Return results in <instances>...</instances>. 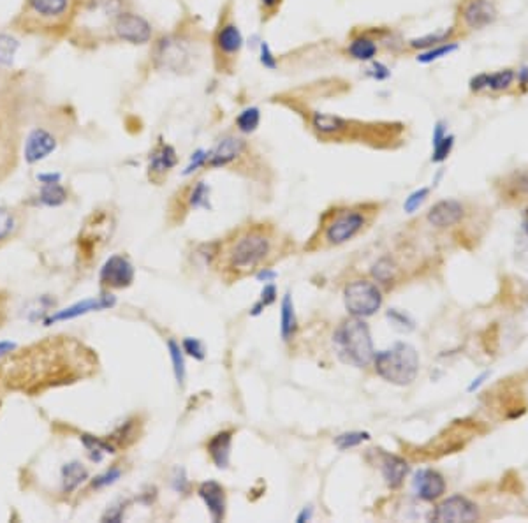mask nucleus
Wrapping results in <instances>:
<instances>
[{
    "mask_svg": "<svg viewBox=\"0 0 528 523\" xmlns=\"http://www.w3.org/2000/svg\"><path fill=\"white\" fill-rule=\"evenodd\" d=\"M271 236L264 228L246 229L229 245L226 268L238 277L254 272L271 254Z\"/></svg>",
    "mask_w": 528,
    "mask_h": 523,
    "instance_id": "obj_4",
    "label": "nucleus"
},
{
    "mask_svg": "<svg viewBox=\"0 0 528 523\" xmlns=\"http://www.w3.org/2000/svg\"><path fill=\"white\" fill-rule=\"evenodd\" d=\"M41 203L46 206H60L67 201V191L59 184H43L39 192Z\"/></svg>",
    "mask_w": 528,
    "mask_h": 523,
    "instance_id": "obj_27",
    "label": "nucleus"
},
{
    "mask_svg": "<svg viewBox=\"0 0 528 523\" xmlns=\"http://www.w3.org/2000/svg\"><path fill=\"white\" fill-rule=\"evenodd\" d=\"M134 280V268L123 256H112L101 270V282L106 288H129Z\"/></svg>",
    "mask_w": 528,
    "mask_h": 523,
    "instance_id": "obj_14",
    "label": "nucleus"
},
{
    "mask_svg": "<svg viewBox=\"0 0 528 523\" xmlns=\"http://www.w3.org/2000/svg\"><path fill=\"white\" fill-rule=\"evenodd\" d=\"M391 273H393V268H391V264L388 263V261H381V263L375 264L374 268V275L377 277L381 282H388V280L391 279Z\"/></svg>",
    "mask_w": 528,
    "mask_h": 523,
    "instance_id": "obj_41",
    "label": "nucleus"
},
{
    "mask_svg": "<svg viewBox=\"0 0 528 523\" xmlns=\"http://www.w3.org/2000/svg\"><path fill=\"white\" fill-rule=\"evenodd\" d=\"M460 36L456 27L445 28L442 32H435V34H428V36L417 37V39H410L407 43V48L412 50V52H426V50H432L435 46H441V44L445 43H454V39Z\"/></svg>",
    "mask_w": 528,
    "mask_h": 523,
    "instance_id": "obj_21",
    "label": "nucleus"
},
{
    "mask_svg": "<svg viewBox=\"0 0 528 523\" xmlns=\"http://www.w3.org/2000/svg\"><path fill=\"white\" fill-rule=\"evenodd\" d=\"M261 124V111L257 108H246L236 116L235 125L240 134H251Z\"/></svg>",
    "mask_w": 528,
    "mask_h": 523,
    "instance_id": "obj_28",
    "label": "nucleus"
},
{
    "mask_svg": "<svg viewBox=\"0 0 528 523\" xmlns=\"http://www.w3.org/2000/svg\"><path fill=\"white\" fill-rule=\"evenodd\" d=\"M456 48H458L456 43L441 44V46H435V48L426 50V52L419 53V55H417V61L423 62V64H428V62L437 61V58H441V56L449 55V53L454 52V50H456Z\"/></svg>",
    "mask_w": 528,
    "mask_h": 523,
    "instance_id": "obj_34",
    "label": "nucleus"
},
{
    "mask_svg": "<svg viewBox=\"0 0 528 523\" xmlns=\"http://www.w3.org/2000/svg\"><path fill=\"white\" fill-rule=\"evenodd\" d=\"M210 39L199 25V21H183L173 32L166 34L154 44V65L159 71L173 72V74H189L198 67L201 61V50L204 41Z\"/></svg>",
    "mask_w": 528,
    "mask_h": 523,
    "instance_id": "obj_2",
    "label": "nucleus"
},
{
    "mask_svg": "<svg viewBox=\"0 0 528 523\" xmlns=\"http://www.w3.org/2000/svg\"><path fill=\"white\" fill-rule=\"evenodd\" d=\"M479 518L477 513V506L470 502L469 499H465L461 495L449 497L447 500L435 507V511L432 513L433 522H451V523H467L476 522Z\"/></svg>",
    "mask_w": 528,
    "mask_h": 523,
    "instance_id": "obj_12",
    "label": "nucleus"
},
{
    "mask_svg": "<svg viewBox=\"0 0 528 523\" xmlns=\"http://www.w3.org/2000/svg\"><path fill=\"white\" fill-rule=\"evenodd\" d=\"M27 4L41 18L59 20L69 12L71 0H27Z\"/></svg>",
    "mask_w": 528,
    "mask_h": 523,
    "instance_id": "obj_23",
    "label": "nucleus"
},
{
    "mask_svg": "<svg viewBox=\"0 0 528 523\" xmlns=\"http://www.w3.org/2000/svg\"><path fill=\"white\" fill-rule=\"evenodd\" d=\"M498 17L493 0H460L458 6L456 25L458 32L461 30H481L488 27Z\"/></svg>",
    "mask_w": 528,
    "mask_h": 523,
    "instance_id": "obj_10",
    "label": "nucleus"
},
{
    "mask_svg": "<svg viewBox=\"0 0 528 523\" xmlns=\"http://www.w3.org/2000/svg\"><path fill=\"white\" fill-rule=\"evenodd\" d=\"M377 376L397 386H407L419 374V356L409 343L398 342L388 351H381L374 358Z\"/></svg>",
    "mask_w": 528,
    "mask_h": 523,
    "instance_id": "obj_6",
    "label": "nucleus"
},
{
    "mask_svg": "<svg viewBox=\"0 0 528 523\" xmlns=\"http://www.w3.org/2000/svg\"><path fill=\"white\" fill-rule=\"evenodd\" d=\"M199 497L207 504L208 511L215 522H220L226 516V493L224 488L215 481H207L199 487Z\"/></svg>",
    "mask_w": 528,
    "mask_h": 523,
    "instance_id": "obj_19",
    "label": "nucleus"
},
{
    "mask_svg": "<svg viewBox=\"0 0 528 523\" xmlns=\"http://www.w3.org/2000/svg\"><path fill=\"white\" fill-rule=\"evenodd\" d=\"M211 67L217 76H235L243 53V34L236 18L235 0H224L208 39Z\"/></svg>",
    "mask_w": 528,
    "mask_h": 523,
    "instance_id": "obj_3",
    "label": "nucleus"
},
{
    "mask_svg": "<svg viewBox=\"0 0 528 523\" xmlns=\"http://www.w3.org/2000/svg\"><path fill=\"white\" fill-rule=\"evenodd\" d=\"M470 90L474 94H479L483 90H488V72H481L477 76L470 80Z\"/></svg>",
    "mask_w": 528,
    "mask_h": 523,
    "instance_id": "obj_42",
    "label": "nucleus"
},
{
    "mask_svg": "<svg viewBox=\"0 0 528 523\" xmlns=\"http://www.w3.org/2000/svg\"><path fill=\"white\" fill-rule=\"evenodd\" d=\"M335 349L341 361L358 368L368 367L375 358L372 335L361 317L344 321L335 332Z\"/></svg>",
    "mask_w": 528,
    "mask_h": 523,
    "instance_id": "obj_5",
    "label": "nucleus"
},
{
    "mask_svg": "<svg viewBox=\"0 0 528 523\" xmlns=\"http://www.w3.org/2000/svg\"><path fill=\"white\" fill-rule=\"evenodd\" d=\"M18 50V41L9 36H0V65L9 67L14 61Z\"/></svg>",
    "mask_w": 528,
    "mask_h": 523,
    "instance_id": "obj_33",
    "label": "nucleus"
},
{
    "mask_svg": "<svg viewBox=\"0 0 528 523\" xmlns=\"http://www.w3.org/2000/svg\"><path fill=\"white\" fill-rule=\"evenodd\" d=\"M6 301H8V298H6L4 292L0 291V326H2V323L6 321V316H8V310H6Z\"/></svg>",
    "mask_w": 528,
    "mask_h": 523,
    "instance_id": "obj_45",
    "label": "nucleus"
},
{
    "mask_svg": "<svg viewBox=\"0 0 528 523\" xmlns=\"http://www.w3.org/2000/svg\"><path fill=\"white\" fill-rule=\"evenodd\" d=\"M296 314H294V305L291 300V295L284 296L282 312H280V333L284 340H291L296 333Z\"/></svg>",
    "mask_w": 528,
    "mask_h": 523,
    "instance_id": "obj_25",
    "label": "nucleus"
},
{
    "mask_svg": "<svg viewBox=\"0 0 528 523\" xmlns=\"http://www.w3.org/2000/svg\"><path fill=\"white\" fill-rule=\"evenodd\" d=\"M115 305V298L112 295L106 296H99V298H92V300H83L80 303L72 305V307L64 308V310H59L55 316L48 317L46 319V324L52 323H59V321H67V319H74V317H80L88 314V312L94 310H104V308H109Z\"/></svg>",
    "mask_w": 528,
    "mask_h": 523,
    "instance_id": "obj_17",
    "label": "nucleus"
},
{
    "mask_svg": "<svg viewBox=\"0 0 528 523\" xmlns=\"http://www.w3.org/2000/svg\"><path fill=\"white\" fill-rule=\"evenodd\" d=\"M231 440H233V431L226 430L219 431L208 442V453H210L211 460H213V463L219 469H226L229 465Z\"/></svg>",
    "mask_w": 528,
    "mask_h": 523,
    "instance_id": "obj_20",
    "label": "nucleus"
},
{
    "mask_svg": "<svg viewBox=\"0 0 528 523\" xmlns=\"http://www.w3.org/2000/svg\"><path fill=\"white\" fill-rule=\"evenodd\" d=\"M182 200L189 208H207L210 204V187L203 180L192 182L182 191Z\"/></svg>",
    "mask_w": 528,
    "mask_h": 523,
    "instance_id": "obj_24",
    "label": "nucleus"
},
{
    "mask_svg": "<svg viewBox=\"0 0 528 523\" xmlns=\"http://www.w3.org/2000/svg\"><path fill=\"white\" fill-rule=\"evenodd\" d=\"M275 277H277V273L270 272V270H264V268H262L261 272L257 273V280H259V282H271V280H273Z\"/></svg>",
    "mask_w": 528,
    "mask_h": 523,
    "instance_id": "obj_44",
    "label": "nucleus"
},
{
    "mask_svg": "<svg viewBox=\"0 0 528 523\" xmlns=\"http://www.w3.org/2000/svg\"><path fill=\"white\" fill-rule=\"evenodd\" d=\"M167 348H169L171 360H173V370H175L176 381H178V384H183V381H185V361H183V349L180 348V343H176L175 340H169V342H167Z\"/></svg>",
    "mask_w": 528,
    "mask_h": 523,
    "instance_id": "obj_32",
    "label": "nucleus"
},
{
    "mask_svg": "<svg viewBox=\"0 0 528 523\" xmlns=\"http://www.w3.org/2000/svg\"><path fill=\"white\" fill-rule=\"evenodd\" d=\"M523 228H525V233H527V236H528V210L525 212V217H523Z\"/></svg>",
    "mask_w": 528,
    "mask_h": 523,
    "instance_id": "obj_50",
    "label": "nucleus"
},
{
    "mask_svg": "<svg viewBox=\"0 0 528 523\" xmlns=\"http://www.w3.org/2000/svg\"><path fill=\"white\" fill-rule=\"evenodd\" d=\"M176 164H178V153L175 147H171L162 138H159L148 157V178L159 185L176 168Z\"/></svg>",
    "mask_w": 528,
    "mask_h": 523,
    "instance_id": "obj_13",
    "label": "nucleus"
},
{
    "mask_svg": "<svg viewBox=\"0 0 528 523\" xmlns=\"http://www.w3.org/2000/svg\"><path fill=\"white\" fill-rule=\"evenodd\" d=\"M18 229V220L11 210L0 208V245L11 240Z\"/></svg>",
    "mask_w": 528,
    "mask_h": 523,
    "instance_id": "obj_30",
    "label": "nucleus"
},
{
    "mask_svg": "<svg viewBox=\"0 0 528 523\" xmlns=\"http://www.w3.org/2000/svg\"><path fill=\"white\" fill-rule=\"evenodd\" d=\"M414 488H416V493L421 497L423 500H437L444 495L445 491V481L437 471H432V469H425V471H419L416 474V480H414Z\"/></svg>",
    "mask_w": 528,
    "mask_h": 523,
    "instance_id": "obj_18",
    "label": "nucleus"
},
{
    "mask_svg": "<svg viewBox=\"0 0 528 523\" xmlns=\"http://www.w3.org/2000/svg\"><path fill=\"white\" fill-rule=\"evenodd\" d=\"M275 300H277V289H275L273 284H268V286H264V289H262V295H261V300H259V303L255 305L254 308H252V316H257V314H261V312L264 310L268 305L273 303Z\"/></svg>",
    "mask_w": 528,
    "mask_h": 523,
    "instance_id": "obj_37",
    "label": "nucleus"
},
{
    "mask_svg": "<svg viewBox=\"0 0 528 523\" xmlns=\"http://www.w3.org/2000/svg\"><path fill=\"white\" fill-rule=\"evenodd\" d=\"M17 349V345L12 342H0V356H6Z\"/></svg>",
    "mask_w": 528,
    "mask_h": 523,
    "instance_id": "obj_46",
    "label": "nucleus"
},
{
    "mask_svg": "<svg viewBox=\"0 0 528 523\" xmlns=\"http://www.w3.org/2000/svg\"><path fill=\"white\" fill-rule=\"evenodd\" d=\"M430 194V189L428 187H423L419 189V191L412 192L409 198L405 200V204H403V208H405V212L407 213H414L417 210V208L421 206L423 203H425V200L428 198Z\"/></svg>",
    "mask_w": 528,
    "mask_h": 523,
    "instance_id": "obj_38",
    "label": "nucleus"
},
{
    "mask_svg": "<svg viewBox=\"0 0 528 523\" xmlns=\"http://www.w3.org/2000/svg\"><path fill=\"white\" fill-rule=\"evenodd\" d=\"M344 300H346L347 310L354 317H370L381 308L382 296L374 282L368 280H354L347 284L344 291Z\"/></svg>",
    "mask_w": 528,
    "mask_h": 523,
    "instance_id": "obj_8",
    "label": "nucleus"
},
{
    "mask_svg": "<svg viewBox=\"0 0 528 523\" xmlns=\"http://www.w3.org/2000/svg\"><path fill=\"white\" fill-rule=\"evenodd\" d=\"M109 32L113 39L120 43H129L134 46H143L154 39V27L145 17L125 9L116 17L109 18Z\"/></svg>",
    "mask_w": 528,
    "mask_h": 523,
    "instance_id": "obj_7",
    "label": "nucleus"
},
{
    "mask_svg": "<svg viewBox=\"0 0 528 523\" xmlns=\"http://www.w3.org/2000/svg\"><path fill=\"white\" fill-rule=\"evenodd\" d=\"M284 6V0H257V11H259V20L262 25L270 23L275 18L280 14Z\"/></svg>",
    "mask_w": 528,
    "mask_h": 523,
    "instance_id": "obj_31",
    "label": "nucleus"
},
{
    "mask_svg": "<svg viewBox=\"0 0 528 523\" xmlns=\"http://www.w3.org/2000/svg\"><path fill=\"white\" fill-rule=\"evenodd\" d=\"M56 145H59V141L48 129H34L25 141V160L28 164L39 162V160L46 159L50 153L55 152Z\"/></svg>",
    "mask_w": 528,
    "mask_h": 523,
    "instance_id": "obj_15",
    "label": "nucleus"
},
{
    "mask_svg": "<svg viewBox=\"0 0 528 523\" xmlns=\"http://www.w3.org/2000/svg\"><path fill=\"white\" fill-rule=\"evenodd\" d=\"M516 78V72L512 69H502V71H496L489 74L488 72V90L493 92H502V90H507Z\"/></svg>",
    "mask_w": 528,
    "mask_h": 523,
    "instance_id": "obj_29",
    "label": "nucleus"
},
{
    "mask_svg": "<svg viewBox=\"0 0 528 523\" xmlns=\"http://www.w3.org/2000/svg\"><path fill=\"white\" fill-rule=\"evenodd\" d=\"M88 478V471L81 465L80 462H72L65 465L62 471V481H64V491H72L80 487L85 480Z\"/></svg>",
    "mask_w": 528,
    "mask_h": 523,
    "instance_id": "obj_26",
    "label": "nucleus"
},
{
    "mask_svg": "<svg viewBox=\"0 0 528 523\" xmlns=\"http://www.w3.org/2000/svg\"><path fill=\"white\" fill-rule=\"evenodd\" d=\"M182 348L183 351L187 352L189 356H192V358H196V360H204V345L199 339H191L189 337V339L183 340Z\"/></svg>",
    "mask_w": 528,
    "mask_h": 523,
    "instance_id": "obj_39",
    "label": "nucleus"
},
{
    "mask_svg": "<svg viewBox=\"0 0 528 523\" xmlns=\"http://www.w3.org/2000/svg\"><path fill=\"white\" fill-rule=\"evenodd\" d=\"M407 472H409V463L405 460L394 455H384V460H382V476H384L388 487H400L403 480H405Z\"/></svg>",
    "mask_w": 528,
    "mask_h": 523,
    "instance_id": "obj_22",
    "label": "nucleus"
},
{
    "mask_svg": "<svg viewBox=\"0 0 528 523\" xmlns=\"http://www.w3.org/2000/svg\"><path fill=\"white\" fill-rule=\"evenodd\" d=\"M60 178H62L60 173H46V175L37 176V180L43 182V184H59Z\"/></svg>",
    "mask_w": 528,
    "mask_h": 523,
    "instance_id": "obj_43",
    "label": "nucleus"
},
{
    "mask_svg": "<svg viewBox=\"0 0 528 523\" xmlns=\"http://www.w3.org/2000/svg\"><path fill=\"white\" fill-rule=\"evenodd\" d=\"M486 377H488V374H483V376H481V377H477V379H474L472 386L469 387V392H474V389H476V387H479L481 384H483V381L486 379Z\"/></svg>",
    "mask_w": 528,
    "mask_h": 523,
    "instance_id": "obj_48",
    "label": "nucleus"
},
{
    "mask_svg": "<svg viewBox=\"0 0 528 523\" xmlns=\"http://www.w3.org/2000/svg\"><path fill=\"white\" fill-rule=\"evenodd\" d=\"M518 80L521 85H528V67H523L521 71H518Z\"/></svg>",
    "mask_w": 528,
    "mask_h": 523,
    "instance_id": "obj_47",
    "label": "nucleus"
},
{
    "mask_svg": "<svg viewBox=\"0 0 528 523\" xmlns=\"http://www.w3.org/2000/svg\"><path fill=\"white\" fill-rule=\"evenodd\" d=\"M271 103L291 109L299 116L319 141L322 143H368L388 145L401 132L400 124L391 122H363L347 118L337 113H326L312 108L298 92H280L271 97Z\"/></svg>",
    "mask_w": 528,
    "mask_h": 523,
    "instance_id": "obj_1",
    "label": "nucleus"
},
{
    "mask_svg": "<svg viewBox=\"0 0 528 523\" xmlns=\"http://www.w3.org/2000/svg\"><path fill=\"white\" fill-rule=\"evenodd\" d=\"M308 518H310V511H306L305 509V511H303L302 515L298 516V522H305V520H308Z\"/></svg>",
    "mask_w": 528,
    "mask_h": 523,
    "instance_id": "obj_49",
    "label": "nucleus"
},
{
    "mask_svg": "<svg viewBox=\"0 0 528 523\" xmlns=\"http://www.w3.org/2000/svg\"><path fill=\"white\" fill-rule=\"evenodd\" d=\"M370 436L366 431H349V434H341L335 439V444H337L340 449H350V447L359 446L361 442L368 440Z\"/></svg>",
    "mask_w": 528,
    "mask_h": 523,
    "instance_id": "obj_35",
    "label": "nucleus"
},
{
    "mask_svg": "<svg viewBox=\"0 0 528 523\" xmlns=\"http://www.w3.org/2000/svg\"><path fill=\"white\" fill-rule=\"evenodd\" d=\"M461 219H463V204L456 200L439 201L428 212V222L435 228H451Z\"/></svg>",
    "mask_w": 528,
    "mask_h": 523,
    "instance_id": "obj_16",
    "label": "nucleus"
},
{
    "mask_svg": "<svg viewBox=\"0 0 528 523\" xmlns=\"http://www.w3.org/2000/svg\"><path fill=\"white\" fill-rule=\"evenodd\" d=\"M366 224V217L361 210L356 208H347V210H338L331 213L330 222L326 224L324 238L328 244L340 245L352 240Z\"/></svg>",
    "mask_w": 528,
    "mask_h": 523,
    "instance_id": "obj_9",
    "label": "nucleus"
},
{
    "mask_svg": "<svg viewBox=\"0 0 528 523\" xmlns=\"http://www.w3.org/2000/svg\"><path fill=\"white\" fill-rule=\"evenodd\" d=\"M453 147H454V136H447V134H445V136L442 138L437 145H433V157H432L433 162H442V160L447 159V156L451 153Z\"/></svg>",
    "mask_w": 528,
    "mask_h": 523,
    "instance_id": "obj_36",
    "label": "nucleus"
},
{
    "mask_svg": "<svg viewBox=\"0 0 528 523\" xmlns=\"http://www.w3.org/2000/svg\"><path fill=\"white\" fill-rule=\"evenodd\" d=\"M120 476H122L120 469H112V471H107L106 474L99 476V478L94 480V488H103V487H107V484H113L116 480H118Z\"/></svg>",
    "mask_w": 528,
    "mask_h": 523,
    "instance_id": "obj_40",
    "label": "nucleus"
},
{
    "mask_svg": "<svg viewBox=\"0 0 528 523\" xmlns=\"http://www.w3.org/2000/svg\"><path fill=\"white\" fill-rule=\"evenodd\" d=\"M381 48L377 27L354 28L344 46V55L358 62H374Z\"/></svg>",
    "mask_w": 528,
    "mask_h": 523,
    "instance_id": "obj_11",
    "label": "nucleus"
}]
</instances>
